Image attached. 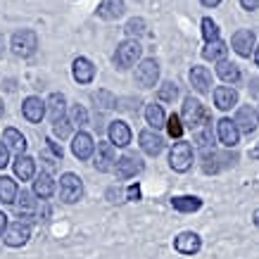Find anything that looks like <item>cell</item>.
<instances>
[{
  "label": "cell",
  "instance_id": "obj_50",
  "mask_svg": "<svg viewBox=\"0 0 259 259\" xmlns=\"http://www.w3.org/2000/svg\"><path fill=\"white\" fill-rule=\"evenodd\" d=\"M5 55V38H3V33H0V60Z\"/></svg>",
  "mask_w": 259,
  "mask_h": 259
},
{
  "label": "cell",
  "instance_id": "obj_14",
  "mask_svg": "<svg viewBox=\"0 0 259 259\" xmlns=\"http://www.w3.org/2000/svg\"><path fill=\"white\" fill-rule=\"evenodd\" d=\"M138 145H141V150L148 155V157H157V155H162L166 148L164 138H162L157 131H152V128H145V131L138 134Z\"/></svg>",
  "mask_w": 259,
  "mask_h": 259
},
{
  "label": "cell",
  "instance_id": "obj_32",
  "mask_svg": "<svg viewBox=\"0 0 259 259\" xmlns=\"http://www.w3.org/2000/svg\"><path fill=\"white\" fill-rule=\"evenodd\" d=\"M46 112L50 114L53 121L64 117V112H67V98H64V93H50V98L46 100Z\"/></svg>",
  "mask_w": 259,
  "mask_h": 259
},
{
  "label": "cell",
  "instance_id": "obj_28",
  "mask_svg": "<svg viewBox=\"0 0 259 259\" xmlns=\"http://www.w3.org/2000/svg\"><path fill=\"white\" fill-rule=\"evenodd\" d=\"M3 143L8 145L10 150H15L17 155H24L26 152V138H24V134L19 131V128H15V126H8L5 131H3Z\"/></svg>",
  "mask_w": 259,
  "mask_h": 259
},
{
  "label": "cell",
  "instance_id": "obj_53",
  "mask_svg": "<svg viewBox=\"0 0 259 259\" xmlns=\"http://www.w3.org/2000/svg\"><path fill=\"white\" fill-rule=\"evenodd\" d=\"M3 114H5V105H3V98H0V119H3Z\"/></svg>",
  "mask_w": 259,
  "mask_h": 259
},
{
  "label": "cell",
  "instance_id": "obj_16",
  "mask_svg": "<svg viewBox=\"0 0 259 259\" xmlns=\"http://www.w3.org/2000/svg\"><path fill=\"white\" fill-rule=\"evenodd\" d=\"M174 250L179 254H186V257H193L197 252L202 250V238L193 233V231H183L179 236L174 238Z\"/></svg>",
  "mask_w": 259,
  "mask_h": 259
},
{
  "label": "cell",
  "instance_id": "obj_54",
  "mask_svg": "<svg viewBox=\"0 0 259 259\" xmlns=\"http://www.w3.org/2000/svg\"><path fill=\"white\" fill-rule=\"evenodd\" d=\"M257 121H259V110H257Z\"/></svg>",
  "mask_w": 259,
  "mask_h": 259
},
{
  "label": "cell",
  "instance_id": "obj_30",
  "mask_svg": "<svg viewBox=\"0 0 259 259\" xmlns=\"http://www.w3.org/2000/svg\"><path fill=\"white\" fill-rule=\"evenodd\" d=\"M145 124H150V128H152V131L164 128V124H166L164 107H162V105H155V102L145 105Z\"/></svg>",
  "mask_w": 259,
  "mask_h": 259
},
{
  "label": "cell",
  "instance_id": "obj_13",
  "mask_svg": "<svg viewBox=\"0 0 259 259\" xmlns=\"http://www.w3.org/2000/svg\"><path fill=\"white\" fill-rule=\"evenodd\" d=\"M231 48L236 50V55L240 57H250L257 48V36L252 29H238L233 36H231Z\"/></svg>",
  "mask_w": 259,
  "mask_h": 259
},
{
  "label": "cell",
  "instance_id": "obj_20",
  "mask_svg": "<svg viewBox=\"0 0 259 259\" xmlns=\"http://www.w3.org/2000/svg\"><path fill=\"white\" fill-rule=\"evenodd\" d=\"M233 124L238 126V131L245 136H252L254 131H257V110H252L250 105H243V107H238L236 112V119H233Z\"/></svg>",
  "mask_w": 259,
  "mask_h": 259
},
{
  "label": "cell",
  "instance_id": "obj_43",
  "mask_svg": "<svg viewBox=\"0 0 259 259\" xmlns=\"http://www.w3.org/2000/svg\"><path fill=\"white\" fill-rule=\"evenodd\" d=\"M143 197V193H141V186L138 183H131L128 188H126V200H131V202H138Z\"/></svg>",
  "mask_w": 259,
  "mask_h": 259
},
{
  "label": "cell",
  "instance_id": "obj_9",
  "mask_svg": "<svg viewBox=\"0 0 259 259\" xmlns=\"http://www.w3.org/2000/svg\"><path fill=\"white\" fill-rule=\"evenodd\" d=\"M114 164H117V150H114V145H112L110 141L98 143V145H95V155H93L95 171L110 174V171H114Z\"/></svg>",
  "mask_w": 259,
  "mask_h": 259
},
{
  "label": "cell",
  "instance_id": "obj_7",
  "mask_svg": "<svg viewBox=\"0 0 259 259\" xmlns=\"http://www.w3.org/2000/svg\"><path fill=\"white\" fill-rule=\"evenodd\" d=\"M236 162H238V157L233 152H217V150H212V152H204L202 155L200 166H202V171L207 176H212V174H219L226 166H233Z\"/></svg>",
  "mask_w": 259,
  "mask_h": 259
},
{
  "label": "cell",
  "instance_id": "obj_46",
  "mask_svg": "<svg viewBox=\"0 0 259 259\" xmlns=\"http://www.w3.org/2000/svg\"><path fill=\"white\" fill-rule=\"evenodd\" d=\"M240 8L247 10V12H252V10L259 8V0H240Z\"/></svg>",
  "mask_w": 259,
  "mask_h": 259
},
{
  "label": "cell",
  "instance_id": "obj_4",
  "mask_svg": "<svg viewBox=\"0 0 259 259\" xmlns=\"http://www.w3.org/2000/svg\"><path fill=\"white\" fill-rule=\"evenodd\" d=\"M193 159H195V152H193V145L188 141H176L169 150V166L176 174L188 171L193 166Z\"/></svg>",
  "mask_w": 259,
  "mask_h": 259
},
{
  "label": "cell",
  "instance_id": "obj_41",
  "mask_svg": "<svg viewBox=\"0 0 259 259\" xmlns=\"http://www.w3.org/2000/svg\"><path fill=\"white\" fill-rule=\"evenodd\" d=\"M138 105H141V100L138 98H124V100H117V107L124 112H138Z\"/></svg>",
  "mask_w": 259,
  "mask_h": 259
},
{
  "label": "cell",
  "instance_id": "obj_42",
  "mask_svg": "<svg viewBox=\"0 0 259 259\" xmlns=\"http://www.w3.org/2000/svg\"><path fill=\"white\" fill-rule=\"evenodd\" d=\"M107 200H110V202H124V200H126V190L117 188V186H112V188H107Z\"/></svg>",
  "mask_w": 259,
  "mask_h": 259
},
{
  "label": "cell",
  "instance_id": "obj_8",
  "mask_svg": "<svg viewBox=\"0 0 259 259\" xmlns=\"http://www.w3.org/2000/svg\"><path fill=\"white\" fill-rule=\"evenodd\" d=\"M145 169V162H143L136 152H126L121 157H117V164H114V174L117 179L126 181V179H136L138 174H143Z\"/></svg>",
  "mask_w": 259,
  "mask_h": 259
},
{
  "label": "cell",
  "instance_id": "obj_29",
  "mask_svg": "<svg viewBox=\"0 0 259 259\" xmlns=\"http://www.w3.org/2000/svg\"><path fill=\"white\" fill-rule=\"evenodd\" d=\"M228 55V46L224 43V40H212V43H204L202 48V57L207 60V62H214V64H219L224 62Z\"/></svg>",
  "mask_w": 259,
  "mask_h": 259
},
{
  "label": "cell",
  "instance_id": "obj_39",
  "mask_svg": "<svg viewBox=\"0 0 259 259\" xmlns=\"http://www.w3.org/2000/svg\"><path fill=\"white\" fill-rule=\"evenodd\" d=\"M71 128H74V126H71V121L67 117H60V119H55V121H53V136H55V138H60V141L69 138Z\"/></svg>",
  "mask_w": 259,
  "mask_h": 259
},
{
  "label": "cell",
  "instance_id": "obj_18",
  "mask_svg": "<svg viewBox=\"0 0 259 259\" xmlns=\"http://www.w3.org/2000/svg\"><path fill=\"white\" fill-rule=\"evenodd\" d=\"M217 136H219V141L224 148H236L238 143H240V131H238V126L233 124V119L228 117H221L217 121Z\"/></svg>",
  "mask_w": 259,
  "mask_h": 259
},
{
  "label": "cell",
  "instance_id": "obj_27",
  "mask_svg": "<svg viewBox=\"0 0 259 259\" xmlns=\"http://www.w3.org/2000/svg\"><path fill=\"white\" fill-rule=\"evenodd\" d=\"M217 76H219L226 86H236V83H240V79H243L240 67H238L236 62H228V60L217 64Z\"/></svg>",
  "mask_w": 259,
  "mask_h": 259
},
{
  "label": "cell",
  "instance_id": "obj_12",
  "mask_svg": "<svg viewBox=\"0 0 259 259\" xmlns=\"http://www.w3.org/2000/svg\"><path fill=\"white\" fill-rule=\"evenodd\" d=\"M107 138L114 148H128L134 141V134H131V126L126 124L124 119H112L107 124Z\"/></svg>",
  "mask_w": 259,
  "mask_h": 259
},
{
  "label": "cell",
  "instance_id": "obj_22",
  "mask_svg": "<svg viewBox=\"0 0 259 259\" xmlns=\"http://www.w3.org/2000/svg\"><path fill=\"white\" fill-rule=\"evenodd\" d=\"M55 190H57V183H55V179H53V176H50L48 171L38 174V176H33V188H31V193H33V197H38L40 202L50 200V197L55 195Z\"/></svg>",
  "mask_w": 259,
  "mask_h": 259
},
{
  "label": "cell",
  "instance_id": "obj_52",
  "mask_svg": "<svg viewBox=\"0 0 259 259\" xmlns=\"http://www.w3.org/2000/svg\"><path fill=\"white\" fill-rule=\"evenodd\" d=\"M254 64H257V67H259V46L254 48Z\"/></svg>",
  "mask_w": 259,
  "mask_h": 259
},
{
  "label": "cell",
  "instance_id": "obj_37",
  "mask_svg": "<svg viewBox=\"0 0 259 259\" xmlns=\"http://www.w3.org/2000/svg\"><path fill=\"white\" fill-rule=\"evenodd\" d=\"M200 26H202V38L204 43H212V40H219V24L214 22L212 17H202V22H200Z\"/></svg>",
  "mask_w": 259,
  "mask_h": 259
},
{
  "label": "cell",
  "instance_id": "obj_15",
  "mask_svg": "<svg viewBox=\"0 0 259 259\" xmlns=\"http://www.w3.org/2000/svg\"><path fill=\"white\" fill-rule=\"evenodd\" d=\"M15 212L19 217V221H26V224H31L36 221V212H38V202L33 200V193L29 190H22L15 200Z\"/></svg>",
  "mask_w": 259,
  "mask_h": 259
},
{
  "label": "cell",
  "instance_id": "obj_48",
  "mask_svg": "<svg viewBox=\"0 0 259 259\" xmlns=\"http://www.w3.org/2000/svg\"><path fill=\"white\" fill-rule=\"evenodd\" d=\"M200 5H202V8H219L221 0H200Z\"/></svg>",
  "mask_w": 259,
  "mask_h": 259
},
{
  "label": "cell",
  "instance_id": "obj_10",
  "mask_svg": "<svg viewBox=\"0 0 259 259\" xmlns=\"http://www.w3.org/2000/svg\"><path fill=\"white\" fill-rule=\"evenodd\" d=\"M29 238H31V224L17 219L8 226L5 236H3V243L8 245V247H24V245L29 243Z\"/></svg>",
  "mask_w": 259,
  "mask_h": 259
},
{
  "label": "cell",
  "instance_id": "obj_40",
  "mask_svg": "<svg viewBox=\"0 0 259 259\" xmlns=\"http://www.w3.org/2000/svg\"><path fill=\"white\" fill-rule=\"evenodd\" d=\"M157 98L162 102H174L179 98V86H176L174 81H164V83L157 88Z\"/></svg>",
  "mask_w": 259,
  "mask_h": 259
},
{
  "label": "cell",
  "instance_id": "obj_3",
  "mask_svg": "<svg viewBox=\"0 0 259 259\" xmlns=\"http://www.w3.org/2000/svg\"><path fill=\"white\" fill-rule=\"evenodd\" d=\"M10 50L17 57H22V60L33 57L36 50H38V33L33 29H17L12 33V38H10Z\"/></svg>",
  "mask_w": 259,
  "mask_h": 259
},
{
  "label": "cell",
  "instance_id": "obj_51",
  "mask_svg": "<svg viewBox=\"0 0 259 259\" xmlns=\"http://www.w3.org/2000/svg\"><path fill=\"white\" fill-rule=\"evenodd\" d=\"M252 221H254V226L259 228V209H254V214H252Z\"/></svg>",
  "mask_w": 259,
  "mask_h": 259
},
{
  "label": "cell",
  "instance_id": "obj_19",
  "mask_svg": "<svg viewBox=\"0 0 259 259\" xmlns=\"http://www.w3.org/2000/svg\"><path fill=\"white\" fill-rule=\"evenodd\" d=\"M22 117L29 124H40L46 117V100H40L38 95H29L22 102Z\"/></svg>",
  "mask_w": 259,
  "mask_h": 259
},
{
  "label": "cell",
  "instance_id": "obj_11",
  "mask_svg": "<svg viewBox=\"0 0 259 259\" xmlns=\"http://www.w3.org/2000/svg\"><path fill=\"white\" fill-rule=\"evenodd\" d=\"M71 155L79 162H88L95 155V141L88 131H79L71 136Z\"/></svg>",
  "mask_w": 259,
  "mask_h": 259
},
{
  "label": "cell",
  "instance_id": "obj_2",
  "mask_svg": "<svg viewBox=\"0 0 259 259\" xmlns=\"http://www.w3.org/2000/svg\"><path fill=\"white\" fill-rule=\"evenodd\" d=\"M143 57V46L141 40H134V38H126L121 40L117 46V50H114V57H112V62H114V67H117L119 71H126L131 69L138 60Z\"/></svg>",
  "mask_w": 259,
  "mask_h": 259
},
{
  "label": "cell",
  "instance_id": "obj_45",
  "mask_svg": "<svg viewBox=\"0 0 259 259\" xmlns=\"http://www.w3.org/2000/svg\"><path fill=\"white\" fill-rule=\"evenodd\" d=\"M10 164V148L5 143H0V169H5Z\"/></svg>",
  "mask_w": 259,
  "mask_h": 259
},
{
  "label": "cell",
  "instance_id": "obj_33",
  "mask_svg": "<svg viewBox=\"0 0 259 259\" xmlns=\"http://www.w3.org/2000/svg\"><path fill=\"white\" fill-rule=\"evenodd\" d=\"M124 31H126V38H143L145 33H148V24H145V19L143 17H134V19H128L124 26Z\"/></svg>",
  "mask_w": 259,
  "mask_h": 259
},
{
  "label": "cell",
  "instance_id": "obj_23",
  "mask_svg": "<svg viewBox=\"0 0 259 259\" xmlns=\"http://www.w3.org/2000/svg\"><path fill=\"white\" fill-rule=\"evenodd\" d=\"M214 107L221 112H228V110H233L238 105V91L233 86H217L214 88Z\"/></svg>",
  "mask_w": 259,
  "mask_h": 259
},
{
  "label": "cell",
  "instance_id": "obj_49",
  "mask_svg": "<svg viewBox=\"0 0 259 259\" xmlns=\"http://www.w3.org/2000/svg\"><path fill=\"white\" fill-rule=\"evenodd\" d=\"M250 159H259V143L254 145V148L250 150Z\"/></svg>",
  "mask_w": 259,
  "mask_h": 259
},
{
  "label": "cell",
  "instance_id": "obj_44",
  "mask_svg": "<svg viewBox=\"0 0 259 259\" xmlns=\"http://www.w3.org/2000/svg\"><path fill=\"white\" fill-rule=\"evenodd\" d=\"M46 145H48V150H50V152H53V155H55V157L60 159V162H62V155H64V152H62V145H57V143L53 141V138H48Z\"/></svg>",
  "mask_w": 259,
  "mask_h": 259
},
{
  "label": "cell",
  "instance_id": "obj_26",
  "mask_svg": "<svg viewBox=\"0 0 259 259\" xmlns=\"http://www.w3.org/2000/svg\"><path fill=\"white\" fill-rule=\"evenodd\" d=\"M171 207L181 214H195L202 209V197L197 195H174Z\"/></svg>",
  "mask_w": 259,
  "mask_h": 259
},
{
  "label": "cell",
  "instance_id": "obj_17",
  "mask_svg": "<svg viewBox=\"0 0 259 259\" xmlns=\"http://www.w3.org/2000/svg\"><path fill=\"white\" fill-rule=\"evenodd\" d=\"M188 81L193 91L200 95H207L212 93V71L207 69V67H200V64H193L188 71Z\"/></svg>",
  "mask_w": 259,
  "mask_h": 259
},
{
  "label": "cell",
  "instance_id": "obj_47",
  "mask_svg": "<svg viewBox=\"0 0 259 259\" xmlns=\"http://www.w3.org/2000/svg\"><path fill=\"white\" fill-rule=\"evenodd\" d=\"M8 226H10L8 214H3V212H0V238L5 236V231H8Z\"/></svg>",
  "mask_w": 259,
  "mask_h": 259
},
{
  "label": "cell",
  "instance_id": "obj_5",
  "mask_svg": "<svg viewBox=\"0 0 259 259\" xmlns=\"http://www.w3.org/2000/svg\"><path fill=\"white\" fill-rule=\"evenodd\" d=\"M83 197V183L74 171H67L60 176V200L64 204H76Z\"/></svg>",
  "mask_w": 259,
  "mask_h": 259
},
{
  "label": "cell",
  "instance_id": "obj_34",
  "mask_svg": "<svg viewBox=\"0 0 259 259\" xmlns=\"http://www.w3.org/2000/svg\"><path fill=\"white\" fill-rule=\"evenodd\" d=\"M195 143H197V148L202 150V155H204V152H212V150H214L212 124H202V128H200V131H197V136H195Z\"/></svg>",
  "mask_w": 259,
  "mask_h": 259
},
{
  "label": "cell",
  "instance_id": "obj_24",
  "mask_svg": "<svg viewBox=\"0 0 259 259\" xmlns=\"http://www.w3.org/2000/svg\"><path fill=\"white\" fill-rule=\"evenodd\" d=\"M95 15L105 19V22H117V19H121L126 15V3L124 0H102Z\"/></svg>",
  "mask_w": 259,
  "mask_h": 259
},
{
  "label": "cell",
  "instance_id": "obj_1",
  "mask_svg": "<svg viewBox=\"0 0 259 259\" xmlns=\"http://www.w3.org/2000/svg\"><path fill=\"white\" fill-rule=\"evenodd\" d=\"M181 121L188 128H200L202 124H212V114L204 110V105L193 95L183 98V107H181Z\"/></svg>",
  "mask_w": 259,
  "mask_h": 259
},
{
  "label": "cell",
  "instance_id": "obj_31",
  "mask_svg": "<svg viewBox=\"0 0 259 259\" xmlns=\"http://www.w3.org/2000/svg\"><path fill=\"white\" fill-rule=\"evenodd\" d=\"M17 195H19V186L12 176H0V202L3 204H15Z\"/></svg>",
  "mask_w": 259,
  "mask_h": 259
},
{
  "label": "cell",
  "instance_id": "obj_36",
  "mask_svg": "<svg viewBox=\"0 0 259 259\" xmlns=\"http://www.w3.org/2000/svg\"><path fill=\"white\" fill-rule=\"evenodd\" d=\"M93 102L100 112H110L117 107V98H114L110 91H98V93L93 95Z\"/></svg>",
  "mask_w": 259,
  "mask_h": 259
},
{
  "label": "cell",
  "instance_id": "obj_21",
  "mask_svg": "<svg viewBox=\"0 0 259 259\" xmlns=\"http://www.w3.org/2000/svg\"><path fill=\"white\" fill-rule=\"evenodd\" d=\"M71 76L76 83L81 86H88V83H93L95 79V64L88 60V57H76L74 62H71Z\"/></svg>",
  "mask_w": 259,
  "mask_h": 259
},
{
  "label": "cell",
  "instance_id": "obj_25",
  "mask_svg": "<svg viewBox=\"0 0 259 259\" xmlns=\"http://www.w3.org/2000/svg\"><path fill=\"white\" fill-rule=\"evenodd\" d=\"M12 169H15V176L19 181H33L36 176V159L31 155H17V159L12 162Z\"/></svg>",
  "mask_w": 259,
  "mask_h": 259
},
{
  "label": "cell",
  "instance_id": "obj_6",
  "mask_svg": "<svg viewBox=\"0 0 259 259\" xmlns=\"http://www.w3.org/2000/svg\"><path fill=\"white\" fill-rule=\"evenodd\" d=\"M136 86L143 88V91H148V88H155L159 81V62L155 57H148V60H143L138 67H136Z\"/></svg>",
  "mask_w": 259,
  "mask_h": 259
},
{
  "label": "cell",
  "instance_id": "obj_38",
  "mask_svg": "<svg viewBox=\"0 0 259 259\" xmlns=\"http://www.w3.org/2000/svg\"><path fill=\"white\" fill-rule=\"evenodd\" d=\"M164 128H166V134H169V138L181 141V136H183V128H186V126H183V121H181L179 114H171V117H166Z\"/></svg>",
  "mask_w": 259,
  "mask_h": 259
},
{
  "label": "cell",
  "instance_id": "obj_35",
  "mask_svg": "<svg viewBox=\"0 0 259 259\" xmlns=\"http://www.w3.org/2000/svg\"><path fill=\"white\" fill-rule=\"evenodd\" d=\"M69 121H71V126H76V128H83V126H88L91 124V117H88V110L83 107V105H71L69 107Z\"/></svg>",
  "mask_w": 259,
  "mask_h": 259
}]
</instances>
